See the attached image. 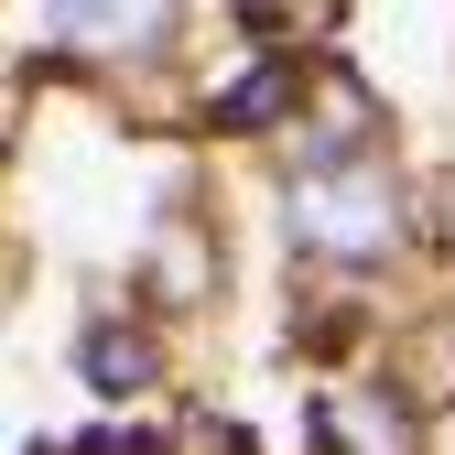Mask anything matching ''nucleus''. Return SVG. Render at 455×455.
Here are the masks:
<instances>
[{"instance_id":"f257e3e1","label":"nucleus","mask_w":455,"mask_h":455,"mask_svg":"<svg viewBox=\"0 0 455 455\" xmlns=\"http://www.w3.org/2000/svg\"><path fill=\"white\" fill-rule=\"evenodd\" d=\"M293 217H304V239H325V250H379L390 228H402L390 185H369V174H315L293 196Z\"/></svg>"},{"instance_id":"20e7f679","label":"nucleus","mask_w":455,"mask_h":455,"mask_svg":"<svg viewBox=\"0 0 455 455\" xmlns=\"http://www.w3.org/2000/svg\"><path fill=\"white\" fill-rule=\"evenodd\" d=\"M87 369H98V379H108V390H131V379H141V369H152V358H141V347H131V336H87Z\"/></svg>"},{"instance_id":"f03ea898","label":"nucleus","mask_w":455,"mask_h":455,"mask_svg":"<svg viewBox=\"0 0 455 455\" xmlns=\"http://www.w3.org/2000/svg\"><path fill=\"white\" fill-rule=\"evenodd\" d=\"M163 12H174V0H54V33H76V44H152Z\"/></svg>"},{"instance_id":"7ed1b4c3","label":"nucleus","mask_w":455,"mask_h":455,"mask_svg":"<svg viewBox=\"0 0 455 455\" xmlns=\"http://www.w3.org/2000/svg\"><path fill=\"white\" fill-rule=\"evenodd\" d=\"M282 98H293V54H271V66L228 98V131H260V120H282Z\"/></svg>"}]
</instances>
